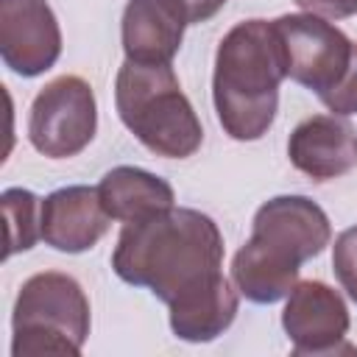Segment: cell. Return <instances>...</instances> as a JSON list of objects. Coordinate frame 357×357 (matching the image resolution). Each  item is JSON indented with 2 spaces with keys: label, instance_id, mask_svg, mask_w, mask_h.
Instances as JSON below:
<instances>
[{
  "label": "cell",
  "instance_id": "obj_14",
  "mask_svg": "<svg viewBox=\"0 0 357 357\" xmlns=\"http://www.w3.org/2000/svg\"><path fill=\"white\" fill-rule=\"evenodd\" d=\"M298 262L273 251L257 237H248L231 259V282L237 293L254 304H276L287 298L298 284Z\"/></svg>",
  "mask_w": 357,
  "mask_h": 357
},
{
  "label": "cell",
  "instance_id": "obj_11",
  "mask_svg": "<svg viewBox=\"0 0 357 357\" xmlns=\"http://www.w3.org/2000/svg\"><path fill=\"white\" fill-rule=\"evenodd\" d=\"M287 156L312 181L346 176L357 165V131L340 114H312L293 128Z\"/></svg>",
  "mask_w": 357,
  "mask_h": 357
},
{
  "label": "cell",
  "instance_id": "obj_1",
  "mask_svg": "<svg viewBox=\"0 0 357 357\" xmlns=\"http://www.w3.org/2000/svg\"><path fill=\"white\" fill-rule=\"evenodd\" d=\"M220 265L223 234L218 223L190 206L123 223L112 254V268L126 284L148 287L165 304L218 273Z\"/></svg>",
  "mask_w": 357,
  "mask_h": 357
},
{
  "label": "cell",
  "instance_id": "obj_4",
  "mask_svg": "<svg viewBox=\"0 0 357 357\" xmlns=\"http://www.w3.org/2000/svg\"><path fill=\"white\" fill-rule=\"evenodd\" d=\"M89 324V298L78 279L61 271L33 273L14 301L11 354H81Z\"/></svg>",
  "mask_w": 357,
  "mask_h": 357
},
{
  "label": "cell",
  "instance_id": "obj_10",
  "mask_svg": "<svg viewBox=\"0 0 357 357\" xmlns=\"http://www.w3.org/2000/svg\"><path fill=\"white\" fill-rule=\"evenodd\" d=\"M112 226V215L103 209L98 187H61L42 201V240L45 245L81 254L89 251Z\"/></svg>",
  "mask_w": 357,
  "mask_h": 357
},
{
  "label": "cell",
  "instance_id": "obj_15",
  "mask_svg": "<svg viewBox=\"0 0 357 357\" xmlns=\"http://www.w3.org/2000/svg\"><path fill=\"white\" fill-rule=\"evenodd\" d=\"M98 192H100L103 209L112 215V220H120V223H131L176 206V192L162 176L142 167H131V165L112 167L100 178Z\"/></svg>",
  "mask_w": 357,
  "mask_h": 357
},
{
  "label": "cell",
  "instance_id": "obj_20",
  "mask_svg": "<svg viewBox=\"0 0 357 357\" xmlns=\"http://www.w3.org/2000/svg\"><path fill=\"white\" fill-rule=\"evenodd\" d=\"M176 3H178V8L184 11V17H187L190 25L212 20V17L226 6V0H176Z\"/></svg>",
  "mask_w": 357,
  "mask_h": 357
},
{
  "label": "cell",
  "instance_id": "obj_7",
  "mask_svg": "<svg viewBox=\"0 0 357 357\" xmlns=\"http://www.w3.org/2000/svg\"><path fill=\"white\" fill-rule=\"evenodd\" d=\"M61 56V28L47 0H0V59L22 75L47 73Z\"/></svg>",
  "mask_w": 357,
  "mask_h": 357
},
{
  "label": "cell",
  "instance_id": "obj_17",
  "mask_svg": "<svg viewBox=\"0 0 357 357\" xmlns=\"http://www.w3.org/2000/svg\"><path fill=\"white\" fill-rule=\"evenodd\" d=\"M332 271L346 290V296L357 304V226H349L335 237L332 245Z\"/></svg>",
  "mask_w": 357,
  "mask_h": 357
},
{
  "label": "cell",
  "instance_id": "obj_12",
  "mask_svg": "<svg viewBox=\"0 0 357 357\" xmlns=\"http://www.w3.org/2000/svg\"><path fill=\"white\" fill-rule=\"evenodd\" d=\"M187 25L176 0H128L120 22L126 59L139 64H170Z\"/></svg>",
  "mask_w": 357,
  "mask_h": 357
},
{
  "label": "cell",
  "instance_id": "obj_5",
  "mask_svg": "<svg viewBox=\"0 0 357 357\" xmlns=\"http://www.w3.org/2000/svg\"><path fill=\"white\" fill-rule=\"evenodd\" d=\"M98 131V103L81 75H59L39 89L28 114V142L47 159L81 153Z\"/></svg>",
  "mask_w": 357,
  "mask_h": 357
},
{
  "label": "cell",
  "instance_id": "obj_9",
  "mask_svg": "<svg viewBox=\"0 0 357 357\" xmlns=\"http://www.w3.org/2000/svg\"><path fill=\"white\" fill-rule=\"evenodd\" d=\"M251 234L293 262L304 265L329 245L332 223L312 198L276 195L257 209Z\"/></svg>",
  "mask_w": 357,
  "mask_h": 357
},
{
  "label": "cell",
  "instance_id": "obj_6",
  "mask_svg": "<svg viewBox=\"0 0 357 357\" xmlns=\"http://www.w3.org/2000/svg\"><path fill=\"white\" fill-rule=\"evenodd\" d=\"M273 25L284 47L287 78L307 86L318 98L343 78L354 42L337 25L307 11L282 14L273 20Z\"/></svg>",
  "mask_w": 357,
  "mask_h": 357
},
{
  "label": "cell",
  "instance_id": "obj_13",
  "mask_svg": "<svg viewBox=\"0 0 357 357\" xmlns=\"http://www.w3.org/2000/svg\"><path fill=\"white\" fill-rule=\"evenodd\" d=\"M167 310H170V329L178 340L209 343L234 324L240 310V296L237 287L223 276V271H218L201 284L181 293L176 301H170Z\"/></svg>",
  "mask_w": 357,
  "mask_h": 357
},
{
  "label": "cell",
  "instance_id": "obj_16",
  "mask_svg": "<svg viewBox=\"0 0 357 357\" xmlns=\"http://www.w3.org/2000/svg\"><path fill=\"white\" fill-rule=\"evenodd\" d=\"M3 215H6V259L28 251L42 237V198L31 190L8 187L0 195Z\"/></svg>",
  "mask_w": 357,
  "mask_h": 357
},
{
  "label": "cell",
  "instance_id": "obj_2",
  "mask_svg": "<svg viewBox=\"0 0 357 357\" xmlns=\"http://www.w3.org/2000/svg\"><path fill=\"white\" fill-rule=\"evenodd\" d=\"M287 59L273 20H243L218 45L212 100L218 123L237 142L268 134L279 109Z\"/></svg>",
  "mask_w": 357,
  "mask_h": 357
},
{
  "label": "cell",
  "instance_id": "obj_8",
  "mask_svg": "<svg viewBox=\"0 0 357 357\" xmlns=\"http://www.w3.org/2000/svg\"><path fill=\"white\" fill-rule=\"evenodd\" d=\"M282 326L296 354H337L343 349L351 351V346H346L351 326L349 307L343 296L326 282H298L284 301Z\"/></svg>",
  "mask_w": 357,
  "mask_h": 357
},
{
  "label": "cell",
  "instance_id": "obj_18",
  "mask_svg": "<svg viewBox=\"0 0 357 357\" xmlns=\"http://www.w3.org/2000/svg\"><path fill=\"white\" fill-rule=\"evenodd\" d=\"M321 103L332 112V114H340V117H349V114H357V42H354V50H351V61L343 73V78L321 95Z\"/></svg>",
  "mask_w": 357,
  "mask_h": 357
},
{
  "label": "cell",
  "instance_id": "obj_3",
  "mask_svg": "<svg viewBox=\"0 0 357 357\" xmlns=\"http://www.w3.org/2000/svg\"><path fill=\"white\" fill-rule=\"evenodd\" d=\"M123 126L156 156L187 159L204 142V126L184 95L173 64L123 61L114 81Z\"/></svg>",
  "mask_w": 357,
  "mask_h": 357
},
{
  "label": "cell",
  "instance_id": "obj_19",
  "mask_svg": "<svg viewBox=\"0 0 357 357\" xmlns=\"http://www.w3.org/2000/svg\"><path fill=\"white\" fill-rule=\"evenodd\" d=\"M301 11L324 20H346L357 14V0H293Z\"/></svg>",
  "mask_w": 357,
  "mask_h": 357
}]
</instances>
